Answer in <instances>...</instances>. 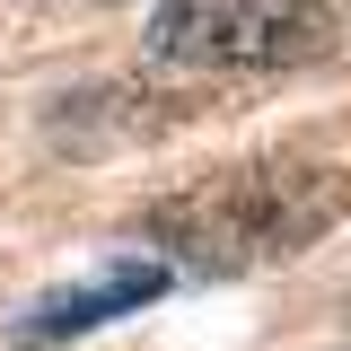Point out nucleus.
I'll return each instance as SVG.
<instances>
[{
    "instance_id": "obj_1",
    "label": "nucleus",
    "mask_w": 351,
    "mask_h": 351,
    "mask_svg": "<svg viewBox=\"0 0 351 351\" xmlns=\"http://www.w3.org/2000/svg\"><path fill=\"white\" fill-rule=\"evenodd\" d=\"M334 219H351V176L307 167V158H263V167H228L193 193H176L149 211V237L193 272H255L316 246Z\"/></svg>"
},
{
    "instance_id": "obj_2",
    "label": "nucleus",
    "mask_w": 351,
    "mask_h": 351,
    "mask_svg": "<svg viewBox=\"0 0 351 351\" xmlns=\"http://www.w3.org/2000/svg\"><path fill=\"white\" fill-rule=\"evenodd\" d=\"M149 44L167 62L272 71V62H316L334 44V9H316V0H176V9H158Z\"/></svg>"
},
{
    "instance_id": "obj_3",
    "label": "nucleus",
    "mask_w": 351,
    "mask_h": 351,
    "mask_svg": "<svg viewBox=\"0 0 351 351\" xmlns=\"http://www.w3.org/2000/svg\"><path fill=\"white\" fill-rule=\"evenodd\" d=\"M158 281H167V272H158V263H141V272H114L106 290H62V299H44L36 316H27V334L44 343V334H80V325H106L114 307H141Z\"/></svg>"
}]
</instances>
